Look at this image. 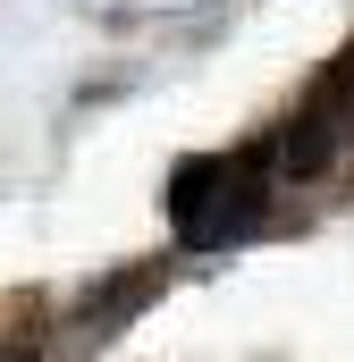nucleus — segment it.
<instances>
[{"label": "nucleus", "mask_w": 354, "mask_h": 362, "mask_svg": "<svg viewBox=\"0 0 354 362\" xmlns=\"http://www.w3.org/2000/svg\"><path fill=\"white\" fill-rule=\"evenodd\" d=\"M262 152H245V160H177L161 202H169L177 245H236L262 219Z\"/></svg>", "instance_id": "nucleus-1"}, {"label": "nucleus", "mask_w": 354, "mask_h": 362, "mask_svg": "<svg viewBox=\"0 0 354 362\" xmlns=\"http://www.w3.org/2000/svg\"><path fill=\"white\" fill-rule=\"evenodd\" d=\"M346 76H354V59H346V68H329V76L312 85V101L295 110V127L278 135V177L312 185V177L338 169V144H346Z\"/></svg>", "instance_id": "nucleus-2"}, {"label": "nucleus", "mask_w": 354, "mask_h": 362, "mask_svg": "<svg viewBox=\"0 0 354 362\" xmlns=\"http://www.w3.org/2000/svg\"><path fill=\"white\" fill-rule=\"evenodd\" d=\"M152 295H161V270H152V262H127L110 286H93V295H85V312H76L68 346H110V337H118V329H127Z\"/></svg>", "instance_id": "nucleus-3"}]
</instances>
